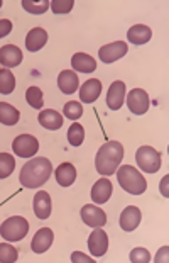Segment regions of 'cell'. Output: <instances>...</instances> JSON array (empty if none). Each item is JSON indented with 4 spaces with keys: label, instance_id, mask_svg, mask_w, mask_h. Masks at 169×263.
<instances>
[{
    "label": "cell",
    "instance_id": "obj_1",
    "mask_svg": "<svg viewBox=\"0 0 169 263\" xmlns=\"http://www.w3.org/2000/svg\"><path fill=\"white\" fill-rule=\"evenodd\" d=\"M51 173H53V165H51V161L48 158L39 156V158L29 160L24 166H22L19 180L26 189H39L49 180Z\"/></svg>",
    "mask_w": 169,
    "mask_h": 263
},
{
    "label": "cell",
    "instance_id": "obj_2",
    "mask_svg": "<svg viewBox=\"0 0 169 263\" xmlns=\"http://www.w3.org/2000/svg\"><path fill=\"white\" fill-rule=\"evenodd\" d=\"M123 158V146L118 141H107L101 144L97 158H95V168L103 177H110L118 170Z\"/></svg>",
    "mask_w": 169,
    "mask_h": 263
},
{
    "label": "cell",
    "instance_id": "obj_3",
    "mask_svg": "<svg viewBox=\"0 0 169 263\" xmlns=\"http://www.w3.org/2000/svg\"><path fill=\"white\" fill-rule=\"evenodd\" d=\"M117 173V180L120 183V187L129 192L131 195H140L147 190V182L142 177L137 168H134L132 165H122L118 166Z\"/></svg>",
    "mask_w": 169,
    "mask_h": 263
},
{
    "label": "cell",
    "instance_id": "obj_4",
    "mask_svg": "<svg viewBox=\"0 0 169 263\" xmlns=\"http://www.w3.org/2000/svg\"><path fill=\"white\" fill-rule=\"evenodd\" d=\"M27 231H29V221L22 216H12L9 219H5L0 226V236H2L5 241L15 243L24 239L27 236Z\"/></svg>",
    "mask_w": 169,
    "mask_h": 263
},
{
    "label": "cell",
    "instance_id": "obj_5",
    "mask_svg": "<svg viewBox=\"0 0 169 263\" xmlns=\"http://www.w3.org/2000/svg\"><path fill=\"white\" fill-rule=\"evenodd\" d=\"M135 160H137L139 168H142L147 173H156L159 172L162 165V158L157 151L152 146H140L135 153Z\"/></svg>",
    "mask_w": 169,
    "mask_h": 263
},
{
    "label": "cell",
    "instance_id": "obj_6",
    "mask_svg": "<svg viewBox=\"0 0 169 263\" xmlns=\"http://www.w3.org/2000/svg\"><path fill=\"white\" fill-rule=\"evenodd\" d=\"M12 149L14 155L20 156V158H32L39 151V141L31 134H20L14 139Z\"/></svg>",
    "mask_w": 169,
    "mask_h": 263
},
{
    "label": "cell",
    "instance_id": "obj_7",
    "mask_svg": "<svg viewBox=\"0 0 169 263\" xmlns=\"http://www.w3.org/2000/svg\"><path fill=\"white\" fill-rule=\"evenodd\" d=\"M125 102L131 109V112L135 116H142L149 110V105H151V100H149V95L142 88H134V90L129 92Z\"/></svg>",
    "mask_w": 169,
    "mask_h": 263
},
{
    "label": "cell",
    "instance_id": "obj_8",
    "mask_svg": "<svg viewBox=\"0 0 169 263\" xmlns=\"http://www.w3.org/2000/svg\"><path fill=\"white\" fill-rule=\"evenodd\" d=\"M129 51L127 43L123 41H115L110 44H105L98 49V57L103 63H114V61L120 60L122 57H125Z\"/></svg>",
    "mask_w": 169,
    "mask_h": 263
},
{
    "label": "cell",
    "instance_id": "obj_9",
    "mask_svg": "<svg viewBox=\"0 0 169 263\" xmlns=\"http://www.w3.org/2000/svg\"><path fill=\"white\" fill-rule=\"evenodd\" d=\"M81 219L90 228H103L107 224V214L95 204H87L81 207Z\"/></svg>",
    "mask_w": 169,
    "mask_h": 263
},
{
    "label": "cell",
    "instance_id": "obj_10",
    "mask_svg": "<svg viewBox=\"0 0 169 263\" xmlns=\"http://www.w3.org/2000/svg\"><path fill=\"white\" fill-rule=\"evenodd\" d=\"M88 250L93 256H103L109 250V234L101 228H95L88 238Z\"/></svg>",
    "mask_w": 169,
    "mask_h": 263
},
{
    "label": "cell",
    "instance_id": "obj_11",
    "mask_svg": "<svg viewBox=\"0 0 169 263\" xmlns=\"http://www.w3.org/2000/svg\"><path fill=\"white\" fill-rule=\"evenodd\" d=\"M125 102V83L122 80H115L107 92V105L110 110H118Z\"/></svg>",
    "mask_w": 169,
    "mask_h": 263
},
{
    "label": "cell",
    "instance_id": "obj_12",
    "mask_svg": "<svg viewBox=\"0 0 169 263\" xmlns=\"http://www.w3.org/2000/svg\"><path fill=\"white\" fill-rule=\"evenodd\" d=\"M53 239H54L53 231H51L49 228H41L36 234H34L31 250L37 255L46 253V251L51 248V245H53Z\"/></svg>",
    "mask_w": 169,
    "mask_h": 263
},
{
    "label": "cell",
    "instance_id": "obj_13",
    "mask_svg": "<svg viewBox=\"0 0 169 263\" xmlns=\"http://www.w3.org/2000/svg\"><path fill=\"white\" fill-rule=\"evenodd\" d=\"M22 63V51L15 44H5L0 48V65H4L5 68H14Z\"/></svg>",
    "mask_w": 169,
    "mask_h": 263
},
{
    "label": "cell",
    "instance_id": "obj_14",
    "mask_svg": "<svg viewBox=\"0 0 169 263\" xmlns=\"http://www.w3.org/2000/svg\"><path fill=\"white\" fill-rule=\"evenodd\" d=\"M118 224L123 229V231L131 233L135 228L140 224V209L137 205H129L122 211L120 219H118Z\"/></svg>",
    "mask_w": 169,
    "mask_h": 263
},
{
    "label": "cell",
    "instance_id": "obj_15",
    "mask_svg": "<svg viewBox=\"0 0 169 263\" xmlns=\"http://www.w3.org/2000/svg\"><path fill=\"white\" fill-rule=\"evenodd\" d=\"M48 43V32L43 29V27H34L26 36V48L27 51L36 53L41 51V49L46 46Z\"/></svg>",
    "mask_w": 169,
    "mask_h": 263
},
{
    "label": "cell",
    "instance_id": "obj_16",
    "mask_svg": "<svg viewBox=\"0 0 169 263\" xmlns=\"http://www.w3.org/2000/svg\"><path fill=\"white\" fill-rule=\"evenodd\" d=\"M112 190H114V187H112V182L109 178L107 177L100 178V180L95 182V185L92 187V200L97 205L105 204L107 200L112 197Z\"/></svg>",
    "mask_w": 169,
    "mask_h": 263
},
{
    "label": "cell",
    "instance_id": "obj_17",
    "mask_svg": "<svg viewBox=\"0 0 169 263\" xmlns=\"http://www.w3.org/2000/svg\"><path fill=\"white\" fill-rule=\"evenodd\" d=\"M101 93V82L98 78H90L80 87V100L84 104H93Z\"/></svg>",
    "mask_w": 169,
    "mask_h": 263
},
{
    "label": "cell",
    "instance_id": "obj_18",
    "mask_svg": "<svg viewBox=\"0 0 169 263\" xmlns=\"http://www.w3.org/2000/svg\"><path fill=\"white\" fill-rule=\"evenodd\" d=\"M32 209H34V214H36L37 219H48V217L51 216V197H49V194L44 192V190H39V192L34 195Z\"/></svg>",
    "mask_w": 169,
    "mask_h": 263
},
{
    "label": "cell",
    "instance_id": "obj_19",
    "mask_svg": "<svg viewBox=\"0 0 169 263\" xmlns=\"http://www.w3.org/2000/svg\"><path fill=\"white\" fill-rule=\"evenodd\" d=\"M71 66L73 71H78V73H93L97 70V61L87 53H76L71 58Z\"/></svg>",
    "mask_w": 169,
    "mask_h": 263
},
{
    "label": "cell",
    "instance_id": "obj_20",
    "mask_svg": "<svg viewBox=\"0 0 169 263\" xmlns=\"http://www.w3.org/2000/svg\"><path fill=\"white\" fill-rule=\"evenodd\" d=\"M58 87H59V90L66 95L75 93L78 90V87H80L78 75L73 70H63L58 77Z\"/></svg>",
    "mask_w": 169,
    "mask_h": 263
},
{
    "label": "cell",
    "instance_id": "obj_21",
    "mask_svg": "<svg viewBox=\"0 0 169 263\" xmlns=\"http://www.w3.org/2000/svg\"><path fill=\"white\" fill-rule=\"evenodd\" d=\"M37 121H39V124L49 131H58L59 127L63 126V116L59 112H56L54 109L41 110V114L37 116Z\"/></svg>",
    "mask_w": 169,
    "mask_h": 263
},
{
    "label": "cell",
    "instance_id": "obj_22",
    "mask_svg": "<svg viewBox=\"0 0 169 263\" xmlns=\"http://www.w3.org/2000/svg\"><path fill=\"white\" fill-rule=\"evenodd\" d=\"M54 177L61 187H70L76 180V168L71 163L65 161V163H61L58 168L54 170Z\"/></svg>",
    "mask_w": 169,
    "mask_h": 263
},
{
    "label": "cell",
    "instance_id": "obj_23",
    "mask_svg": "<svg viewBox=\"0 0 169 263\" xmlns=\"http://www.w3.org/2000/svg\"><path fill=\"white\" fill-rule=\"evenodd\" d=\"M152 37V31L149 26H144V24H135L132 26L131 29L127 32V39L129 43L135 44V46H139V44H145L149 43Z\"/></svg>",
    "mask_w": 169,
    "mask_h": 263
},
{
    "label": "cell",
    "instance_id": "obj_24",
    "mask_svg": "<svg viewBox=\"0 0 169 263\" xmlns=\"http://www.w3.org/2000/svg\"><path fill=\"white\" fill-rule=\"evenodd\" d=\"M19 110L14 105H10L7 102H0V124L5 126H15L19 122Z\"/></svg>",
    "mask_w": 169,
    "mask_h": 263
},
{
    "label": "cell",
    "instance_id": "obj_25",
    "mask_svg": "<svg viewBox=\"0 0 169 263\" xmlns=\"http://www.w3.org/2000/svg\"><path fill=\"white\" fill-rule=\"evenodd\" d=\"M15 88V77L10 70L0 68V93L9 95Z\"/></svg>",
    "mask_w": 169,
    "mask_h": 263
},
{
    "label": "cell",
    "instance_id": "obj_26",
    "mask_svg": "<svg viewBox=\"0 0 169 263\" xmlns=\"http://www.w3.org/2000/svg\"><path fill=\"white\" fill-rule=\"evenodd\" d=\"M14 168H15L14 156L9 153H0V180L12 175Z\"/></svg>",
    "mask_w": 169,
    "mask_h": 263
},
{
    "label": "cell",
    "instance_id": "obj_27",
    "mask_svg": "<svg viewBox=\"0 0 169 263\" xmlns=\"http://www.w3.org/2000/svg\"><path fill=\"white\" fill-rule=\"evenodd\" d=\"M43 90L39 87H29L26 92V100L32 109H43L44 100H43Z\"/></svg>",
    "mask_w": 169,
    "mask_h": 263
},
{
    "label": "cell",
    "instance_id": "obj_28",
    "mask_svg": "<svg viewBox=\"0 0 169 263\" xmlns=\"http://www.w3.org/2000/svg\"><path fill=\"white\" fill-rule=\"evenodd\" d=\"M49 5H51V2H48V0H41V2H34V0H22V7H24V10H27V12L34 14V15L44 14L49 9Z\"/></svg>",
    "mask_w": 169,
    "mask_h": 263
},
{
    "label": "cell",
    "instance_id": "obj_29",
    "mask_svg": "<svg viewBox=\"0 0 169 263\" xmlns=\"http://www.w3.org/2000/svg\"><path fill=\"white\" fill-rule=\"evenodd\" d=\"M84 139V129L81 124H78V122H75V124L70 126V129H68V141H70L71 146H81Z\"/></svg>",
    "mask_w": 169,
    "mask_h": 263
},
{
    "label": "cell",
    "instance_id": "obj_30",
    "mask_svg": "<svg viewBox=\"0 0 169 263\" xmlns=\"http://www.w3.org/2000/svg\"><path fill=\"white\" fill-rule=\"evenodd\" d=\"M19 258V251L12 245L0 243V263H15Z\"/></svg>",
    "mask_w": 169,
    "mask_h": 263
},
{
    "label": "cell",
    "instance_id": "obj_31",
    "mask_svg": "<svg viewBox=\"0 0 169 263\" xmlns=\"http://www.w3.org/2000/svg\"><path fill=\"white\" fill-rule=\"evenodd\" d=\"M63 114L68 117V119H71V121L80 119L81 114H83L81 102H78V100H71V102L65 104V107H63Z\"/></svg>",
    "mask_w": 169,
    "mask_h": 263
},
{
    "label": "cell",
    "instance_id": "obj_32",
    "mask_svg": "<svg viewBox=\"0 0 169 263\" xmlns=\"http://www.w3.org/2000/svg\"><path fill=\"white\" fill-rule=\"evenodd\" d=\"M73 5H75L73 0H53L49 9L53 10L54 14H68L73 9Z\"/></svg>",
    "mask_w": 169,
    "mask_h": 263
},
{
    "label": "cell",
    "instance_id": "obj_33",
    "mask_svg": "<svg viewBox=\"0 0 169 263\" xmlns=\"http://www.w3.org/2000/svg\"><path fill=\"white\" fill-rule=\"evenodd\" d=\"M131 261H132V263H149V261H151V253H149V250L140 248V246H137V248H134V250L131 251Z\"/></svg>",
    "mask_w": 169,
    "mask_h": 263
},
{
    "label": "cell",
    "instance_id": "obj_34",
    "mask_svg": "<svg viewBox=\"0 0 169 263\" xmlns=\"http://www.w3.org/2000/svg\"><path fill=\"white\" fill-rule=\"evenodd\" d=\"M71 263H97L93 258H90L88 255L81 253V251H73L71 253Z\"/></svg>",
    "mask_w": 169,
    "mask_h": 263
},
{
    "label": "cell",
    "instance_id": "obj_35",
    "mask_svg": "<svg viewBox=\"0 0 169 263\" xmlns=\"http://www.w3.org/2000/svg\"><path fill=\"white\" fill-rule=\"evenodd\" d=\"M154 263H169V246H161L154 258Z\"/></svg>",
    "mask_w": 169,
    "mask_h": 263
},
{
    "label": "cell",
    "instance_id": "obj_36",
    "mask_svg": "<svg viewBox=\"0 0 169 263\" xmlns=\"http://www.w3.org/2000/svg\"><path fill=\"white\" fill-rule=\"evenodd\" d=\"M12 32V21L0 19V37H5Z\"/></svg>",
    "mask_w": 169,
    "mask_h": 263
},
{
    "label": "cell",
    "instance_id": "obj_37",
    "mask_svg": "<svg viewBox=\"0 0 169 263\" xmlns=\"http://www.w3.org/2000/svg\"><path fill=\"white\" fill-rule=\"evenodd\" d=\"M167 182H169V175H164V177H162L161 183H159V190H161L162 197H169V189H167Z\"/></svg>",
    "mask_w": 169,
    "mask_h": 263
},
{
    "label": "cell",
    "instance_id": "obj_38",
    "mask_svg": "<svg viewBox=\"0 0 169 263\" xmlns=\"http://www.w3.org/2000/svg\"><path fill=\"white\" fill-rule=\"evenodd\" d=\"M2 5H4V2H2V0H0V7H2Z\"/></svg>",
    "mask_w": 169,
    "mask_h": 263
}]
</instances>
